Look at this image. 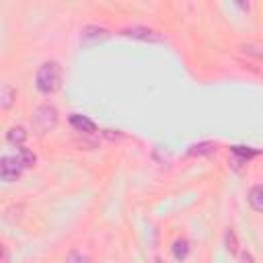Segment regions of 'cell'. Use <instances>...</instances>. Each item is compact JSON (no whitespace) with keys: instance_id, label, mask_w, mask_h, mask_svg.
<instances>
[{"instance_id":"6da1fadb","label":"cell","mask_w":263,"mask_h":263,"mask_svg":"<svg viewBox=\"0 0 263 263\" xmlns=\"http://www.w3.org/2000/svg\"><path fill=\"white\" fill-rule=\"evenodd\" d=\"M35 86L41 95H53L62 86V68L55 60L43 62L35 74Z\"/></svg>"},{"instance_id":"7a4b0ae2","label":"cell","mask_w":263,"mask_h":263,"mask_svg":"<svg viewBox=\"0 0 263 263\" xmlns=\"http://www.w3.org/2000/svg\"><path fill=\"white\" fill-rule=\"evenodd\" d=\"M58 119H60L58 109H55L53 105H49V103H43V105H39V107L33 111V129H35L39 136H45V134H49L51 129H55Z\"/></svg>"},{"instance_id":"3957f363","label":"cell","mask_w":263,"mask_h":263,"mask_svg":"<svg viewBox=\"0 0 263 263\" xmlns=\"http://www.w3.org/2000/svg\"><path fill=\"white\" fill-rule=\"evenodd\" d=\"M23 171H25V166H23L18 154L16 156H2L0 158V179L2 181L12 183V181H16L23 175Z\"/></svg>"},{"instance_id":"277c9868","label":"cell","mask_w":263,"mask_h":263,"mask_svg":"<svg viewBox=\"0 0 263 263\" xmlns=\"http://www.w3.org/2000/svg\"><path fill=\"white\" fill-rule=\"evenodd\" d=\"M121 35L132 37V39H138V41H146V43H158V41H162L160 33H156L154 29L144 27V25H132V27H125V29H121Z\"/></svg>"},{"instance_id":"5b68a950","label":"cell","mask_w":263,"mask_h":263,"mask_svg":"<svg viewBox=\"0 0 263 263\" xmlns=\"http://www.w3.org/2000/svg\"><path fill=\"white\" fill-rule=\"evenodd\" d=\"M109 37V31L105 27H99V25H88L82 29V43L84 45H95V43H101Z\"/></svg>"},{"instance_id":"8992f818","label":"cell","mask_w":263,"mask_h":263,"mask_svg":"<svg viewBox=\"0 0 263 263\" xmlns=\"http://www.w3.org/2000/svg\"><path fill=\"white\" fill-rule=\"evenodd\" d=\"M68 121H70V125H72L78 134H86V136H90V134L97 132V123H95L90 117H86V115L72 113V115L68 117Z\"/></svg>"},{"instance_id":"52a82bcc","label":"cell","mask_w":263,"mask_h":263,"mask_svg":"<svg viewBox=\"0 0 263 263\" xmlns=\"http://www.w3.org/2000/svg\"><path fill=\"white\" fill-rule=\"evenodd\" d=\"M247 203L251 205L253 212H257V214L263 212V187H261L259 183L249 189V193H247Z\"/></svg>"},{"instance_id":"ba28073f","label":"cell","mask_w":263,"mask_h":263,"mask_svg":"<svg viewBox=\"0 0 263 263\" xmlns=\"http://www.w3.org/2000/svg\"><path fill=\"white\" fill-rule=\"evenodd\" d=\"M6 140H8L12 146L21 148V146L25 144V140H27V132H25V127H21V125L10 127V129L6 132Z\"/></svg>"},{"instance_id":"9c48e42d","label":"cell","mask_w":263,"mask_h":263,"mask_svg":"<svg viewBox=\"0 0 263 263\" xmlns=\"http://www.w3.org/2000/svg\"><path fill=\"white\" fill-rule=\"evenodd\" d=\"M232 154L236 156V162H249L251 158H255L259 154V150L249 148V146H232Z\"/></svg>"},{"instance_id":"30bf717a","label":"cell","mask_w":263,"mask_h":263,"mask_svg":"<svg viewBox=\"0 0 263 263\" xmlns=\"http://www.w3.org/2000/svg\"><path fill=\"white\" fill-rule=\"evenodd\" d=\"M224 245H226V251L230 253V255H238L240 253V242H238V238H236V232L232 230V228H226V232H224Z\"/></svg>"},{"instance_id":"8fae6325","label":"cell","mask_w":263,"mask_h":263,"mask_svg":"<svg viewBox=\"0 0 263 263\" xmlns=\"http://www.w3.org/2000/svg\"><path fill=\"white\" fill-rule=\"evenodd\" d=\"M173 255H175L177 261H185L187 259V255H189V242H187V238H177L173 242Z\"/></svg>"},{"instance_id":"7c38bea8","label":"cell","mask_w":263,"mask_h":263,"mask_svg":"<svg viewBox=\"0 0 263 263\" xmlns=\"http://www.w3.org/2000/svg\"><path fill=\"white\" fill-rule=\"evenodd\" d=\"M18 158H21V162H23V166H25V168L35 166V162H37V156H35L29 148H25V146H21V148H18Z\"/></svg>"},{"instance_id":"4fadbf2b","label":"cell","mask_w":263,"mask_h":263,"mask_svg":"<svg viewBox=\"0 0 263 263\" xmlns=\"http://www.w3.org/2000/svg\"><path fill=\"white\" fill-rule=\"evenodd\" d=\"M14 97H16V90H14L12 86H4V88H2V97H0V105H2L4 109H10L12 103H14Z\"/></svg>"},{"instance_id":"5bb4252c","label":"cell","mask_w":263,"mask_h":263,"mask_svg":"<svg viewBox=\"0 0 263 263\" xmlns=\"http://www.w3.org/2000/svg\"><path fill=\"white\" fill-rule=\"evenodd\" d=\"M214 152V144L212 142H201V144H195L191 146L189 154H212Z\"/></svg>"},{"instance_id":"9a60e30c","label":"cell","mask_w":263,"mask_h":263,"mask_svg":"<svg viewBox=\"0 0 263 263\" xmlns=\"http://www.w3.org/2000/svg\"><path fill=\"white\" fill-rule=\"evenodd\" d=\"M66 263H92V259H90L88 255H84V253H78V251H72V253L68 255V259H66Z\"/></svg>"},{"instance_id":"2e32d148","label":"cell","mask_w":263,"mask_h":263,"mask_svg":"<svg viewBox=\"0 0 263 263\" xmlns=\"http://www.w3.org/2000/svg\"><path fill=\"white\" fill-rule=\"evenodd\" d=\"M8 261H10V253H8L6 245L0 240V263H8Z\"/></svg>"},{"instance_id":"e0dca14e","label":"cell","mask_w":263,"mask_h":263,"mask_svg":"<svg viewBox=\"0 0 263 263\" xmlns=\"http://www.w3.org/2000/svg\"><path fill=\"white\" fill-rule=\"evenodd\" d=\"M154 263H162V259H158V257H156V259H154Z\"/></svg>"}]
</instances>
